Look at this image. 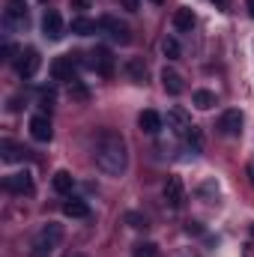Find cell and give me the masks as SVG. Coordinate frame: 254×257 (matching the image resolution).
<instances>
[{
  "label": "cell",
  "mask_w": 254,
  "mask_h": 257,
  "mask_svg": "<svg viewBox=\"0 0 254 257\" xmlns=\"http://www.w3.org/2000/svg\"><path fill=\"white\" fill-rule=\"evenodd\" d=\"M93 162L102 174L108 177H123L129 168V147H126V138L120 132H99L96 138V147H93Z\"/></svg>",
  "instance_id": "obj_1"
},
{
  "label": "cell",
  "mask_w": 254,
  "mask_h": 257,
  "mask_svg": "<svg viewBox=\"0 0 254 257\" xmlns=\"http://www.w3.org/2000/svg\"><path fill=\"white\" fill-rule=\"evenodd\" d=\"M60 239H63V227H60V224H45V227L36 233L33 245H30V257H51L57 251Z\"/></svg>",
  "instance_id": "obj_2"
},
{
  "label": "cell",
  "mask_w": 254,
  "mask_h": 257,
  "mask_svg": "<svg viewBox=\"0 0 254 257\" xmlns=\"http://www.w3.org/2000/svg\"><path fill=\"white\" fill-rule=\"evenodd\" d=\"M3 24L9 30H24V24H27V3L24 0H9L6 9H3Z\"/></svg>",
  "instance_id": "obj_3"
},
{
  "label": "cell",
  "mask_w": 254,
  "mask_h": 257,
  "mask_svg": "<svg viewBox=\"0 0 254 257\" xmlns=\"http://www.w3.org/2000/svg\"><path fill=\"white\" fill-rule=\"evenodd\" d=\"M39 66H42V60H39V51H36V48H27V51H21V54L15 57V72H18L21 78H33V75L39 72Z\"/></svg>",
  "instance_id": "obj_4"
},
{
  "label": "cell",
  "mask_w": 254,
  "mask_h": 257,
  "mask_svg": "<svg viewBox=\"0 0 254 257\" xmlns=\"http://www.w3.org/2000/svg\"><path fill=\"white\" fill-rule=\"evenodd\" d=\"M99 27H102V30H108V36H111L114 42H120V45H129V42H132L129 24H123V21H120V18H114V15H105V18L99 21Z\"/></svg>",
  "instance_id": "obj_5"
},
{
  "label": "cell",
  "mask_w": 254,
  "mask_h": 257,
  "mask_svg": "<svg viewBox=\"0 0 254 257\" xmlns=\"http://www.w3.org/2000/svg\"><path fill=\"white\" fill-rule=\"evenodd\" d=\"M87 66H90L96 75H102V78H111V75H114V57H111V51L102 48V45L90 54V63Z\"/></svg>",
  "instance_id": "obj_6"
},
{
  "label": "cell",
  "mask_w": 254,
  "mask_h": 257,
  "mask_svg": "<svg viewBox=\"0 0 254 257\" xmlns=\"http://www.w3.org/2000/svg\"><path fill=\"white\" fill-rule=\"evenodd\" d=\"M162 197H165V203L171 206V209H177V206H183V197H186V189H183V180L174 174V177H168V183H165V189H162Z\"/></svg>",
  "instance_id": "obj_7"
},
{
  "label": "cell",
  "mask_w": 254,
  "mask_h": 257,
  "mask_svg": "<svg viewBox=\"0 0 254 257\" xmlns=\"http://www.w3.org/2000/svg\"><path fill=\"white\" fill-rule=\"evenodd\" d=\"M6 192H15V194H33V177L30 171H18V174H9L3 180Z\"/></svg>",
  "instance_id": "obj_8"
},
{
  "label": "cell",
  "mask_w": 254,
  "mask_h": 257,
  "mask_svg": "<svg viewBox=\"0 0 254 257\" xmlns=\"http://www.w3.org/2000/svg\"><path fill=\"white\" fill-rule=\"evenodd\" d=\"M218 132H221L224 138H236V135L242 132V114H239L236 108L224 111V114L218 117Z\"/></svg>",
  "instance_id": "obj_9"
},
{
  "label": "cell",
  "mask_w": 254,
  "mask_h": 257,
  "mask_svg": "<svg viewBox=\"0 0 254 257\" xmlns=\"http://www.w3.org/2000/svg\"><path fill=\"white\" fill-rule=\"evenodd\" d=\"M78 54H66V57H57L54 63H51V78L54 81H75L72 75H75V60Z\"/></svg>",
  "instance_id": "obj_10"
},
{
  "label": "cell",
  "mask_w": 254,
  "mask_h": 257,
  "mask_svg": "<svg viewBox=\"0 0 254 257\" xmlns=\"http://www.w3.org/2000/svg\"><path fill=\"white\" fill-rule=\"evenodd\" d=\"M168 128H171L174 135L186 138V135L191 132V117L183 111V108H171V111H168Z\"/></svg>",
  "instance_id": "obj_11"
},
{
  "label": "cell",
  "mask_w": 254,
  "mask_h": 257,
  "mask_svg": "<svg viewBox=\"0 0 254 257\" xmlns=\"http://www.w3.org/2000/svg\"><path fill=\"white\" fill-rule=\"evenodd\" d=\"M63 18H60V12H45V18H42V33H45V39H51V42H57V39H63Z\"/></svg>",
  "instance_id": "obj_12"
},
{
  "label": "cell",
  "mask_w": 254,
  "mask_h": 257,
  "mask_svg": "<svg viewBox=\"0 0 254 257\" xmlns=\"http://www.w3.org/2000/svg\"><path fill=\"white\" fill-rule=\"evenodd\" d=\"M30 135L39 141V144H48L51 138H54V128H51V120L45 117V114H39V117H33L30 120Z\"/></svg>",
  "instance_id": "obj_13"
},
{
  "label": "cell",
  "mask_w": 254,
  "mask_h": 257,
  "mask_svg": "<svg viewBox=\"0 0 254 257\" xmlns=\"http://www.w3.org/2000/svg\"><path fill=\"white\" fill-rule=\"evenodd\" d=\"M162 87L171 93V96H180L183 90H186V84H183V75L180 72H174V69H162Z\"/></svg>",
  "instance_id": "obj_14"
},
{
  "label": "cell",
  "mask_w": 254,
  "mask_h": 257,
  "mask_svg": "<svg viewBox=\"0 0 254 257\" xmlns=\"http://www.w3.org/2000/svg\"><path fill=\"white\" fill-rule=\"evenodd\" d=\"M27 156V150L21 147V144H15V141H0V159L3 162H18V159H24Z\"/></svg>",
  "instance_id": "obj_15"
},
{
  "label": "cell",
  "mask_w": 254,
  "mask_h": 257,
  "mask_svg": "<svg viewBox=\"0 0 254 257\" xmlns=\"http://www.w3.org/2000/svg\"><path fill=\"white\" fill-rule=\"evenodd\" d=\"M138 126H141V132H147V135H156V132L162 128V117H159L156 111H144V114L138 117Z\"/></svg>",
  "instance_id": "obj_16"
},
{
  "label": "cell",
  "mask_w": 254,
  "mask_h": 257,
  "mask_svg": "<svg viewBox=\"0 0 254 257\" xmlns=\"http://www.w3.org/2000/svg\"><path fill=\"white\" fill-rule=\"evenodd\" d=\"M63 212L69 215V218H87V215H90V206H87V200L72 197V200H66L63 203Z\"/></svg>",
  "instance_id": "obj_17"
},
{
  "label": "cell",
  "mask_w": 254,
  "mask_h": 257,
  "mask_svg": "<svg viewBox=\"0 0 254 257\" xmlns=\"http://www.w3.org/2000/svg\"><path fill=\"white\" fill-rule=\"evenodd\" d=\"M174 27L183 30V33H191V27H194V12H191V9H177V12H174Z\"/></svg>",
  "instance_id": "obj_18"
},
{
  "label": "cell",
  "mask_w": 254,
  "mask_h": 257,
  "mask_svg": "<svg viewBox=\"0 0 254 257\" xmlns=\"http://www.w3.org/2000/svg\"><path fill=\"white\" fill-rule=\"evenodd\" d=\"M51 183H54V192H60V194H69L72 189H75V180H72L69 171H57Z\"/></svg>",
  "instance_id": "obj_19"
},
{
  "label": "cell",
  "mask_w": 254,
  "mask_h": 257,
  "mask_svg": "<svg viewBox=\"0 0 254 257\" xmlns=\"http://www.w3.org/2000/svg\"><path fill=\"white\" fill-rule=\"evenodd\" d=\"M96 21H90V18H72V33H78V36H93L96 33Z\"/></svg>",
  "instance_id": "obj_20"
},
{
  "label": "cell",
  "mask_w": 254,
  "mask_h": 257,
  "mask_svg": "<svg viewBox=\"0 0 254 257\" xmlns=\"http://www.w3.org/2000/svg\"><path fill=\"white\" fill-rule=\"evenodd\" d=\"M129 75H132V78H135V81H141V84H144V81H147V63H144V60H141V57H135V60H129Z\"/></svg>",
  "instance_id": "obj_21"
},
{
  "label": "cell",
  "mask_w": 254,
  "mask_h": 257,
  "mask_svg": "<svg viewBox=\"0 0 254 257\" xmlns=\"http://www.w3.org/2000/svg\"><path fill=\"white\" fill-rule=\"evenodd\" d=\"M194 105H197L200 111H209V108L215 105V93H209V90H197V93H194Z\"/></svg>",
  "instance_id": "obj_22"
},
{
  "label": "cell",
  "mask_w": 254,
  "mask_h": 257,
  "mask_svg": "<svg viewBox=\"0 0 254 257\" xmlns=\"http://www.w3.org/2000/svg\"><path fill=\"white\" fill-rule=\"evenodd\" d=\"M186 144H189L191 153H200V150H203V135H200V128L197 126H191V132L186 135Z\"/></svg>",
  "instance_id": "obj_23"
},
{
  "label": "cell",
  "mask_w": 254,
  "mask_h": 257,
  "mask_svg": "<svg viewBox=\"0 0 254 257\" xmlns=\"http://www.w3.org/2000/svg\"><path fill=\"white\" fill-rule=\"evenodd\" d=\"M162 51H165V57H168V60H177V57H180V42H177L174 36H165Z\"/></svg>",
  "instance_id": "obj_24"
},
{
  "label": "cell",
  "mask_w": 254,
  "mask_h": 257,
  "mask_svg": "<svg viewBox=\"0 0 254 257\" xmlns=\"http://www.w3.org/2000/svg\"><path fill=\"white\" fill-rule=\"evenodd\" d=\"M126 224L135 227V230H147V227H150L147 215H141V212H126Z\"/></svg>",
  "instance_id": "obj_25"
},
{
  "label": "cell",
  "mask_w": 254,
  "mask_h": 257,
  "mask_svg": "<svg viewBox=\"0 0 254 257\" xmlns=\"http://www.w3.org/2000/svg\"><path fill=\"white\" fill-rule=\"evenodd\" d=\"M135 257H156V245H153V242H141V245H135Z\"/></svg>",
  "instance_id": "obj_26"
},
{
  "label": "cell",
  "mask_w": 254,
  "mask_h": 257,
  "mask_svg": "<svg viewBox=\"0 0 254 257\" xmlns=\"http://www.w3.org/2000/svg\"><path fill=\"white\" fill-rule=\"evenodd\" d=\"M200 194H203V197H206V194H218V186H215V183H203V186H200Z\"/></svg>",
  "instance_id": "obj_27"
},
{
  "label": "cell",
  "mask_w": 254,
  "mask_h": 257,
  "mask_svg": "<svg viewBox=\"0 0 254 257\" xmlns=\"http://www.w3.org/2000/svg\"><path fill=\"white\" fill-rule=\"evenodd\" d=\"M72 96H75V99H87V90L78 87V84H72Z\"/></svg>",
  "instance_id": "obj_28"
},
{
  "label": "cell",
  "mask_w": 254,
  "mask_h": 257,
  "mask_svg": "<svg viewBox=\"0 0 254 257\" xmlns=\"http://www.w3.org/2000/svg\"><path fill=\"white\" fill-rule=\"evenodd\" d=\"M12 51H15V48H12L9 42H3V60H12Z\"/></svg>",
  "instance_id": "obj_29"
},
{
  "label": "cell",
  "mask_w": 254,
  "mask_h": 257,
  "mask_svg": "<svg viewBox=\"0 0 254 257\" xmlns=\"http://www.w3.org/2000/svg\"><path fill=\"white\" fill-rule=\"evenodd\" d=\"M120 3H123V6H126L129 12H135V9H138V0H120Z\"/></svg>",
  "instance_id": "obj_30"
},
{
  "label": "cell",
  "mask_w": 254,
  "mask_h": 257,
  "mask_svg": "<svg viewBox=\"0 0 254 257\" xmlns=\"http://www.w3.org/2000/svg\"><path fill=\"white\" fill-rule=\"evenodd\" d=\"M186 230H189V233H200V224H197V221H189Z\"/></svg>",
  "instance_id": "obj_31"
},
{
  "label": "cell",
  "mask_w": 254,
  "mask_h": 257,
  "mask_svg": "<svg viewBox=\"0 0 254 257\" xmlns=\"http://www.w3.org/2000/svg\"><path fill=\"white\" fill-rule=\"evenodd\" d=\"M212 3H215L218 9H230V0H212Z\"/></svg>",
  "instance_id": "obj_32"
},
{
  "label": "cell",
  "mask_w": 254,
  "mask_h": 257,
  "mask_svg": "<svg viewBox=\"0 0 254 257\" xmlns=\"http://www.w3.org/2000/svg\"><path fill=\"white\" fill-rule=\"evenodd\" d=\"M72 3H75L78 9H87V0H72Z\"/></svg>",
  "instance_id": "obj_33"
},
{
  "label": "cell",
  "mask_w": 254,
  "mask_h": 257,
  "mask_svg": "<svg viewBox=\"0 0 254 257\" xmlns=\"http://www.w3.org/2000/svg\"><path fill=\"white\" fill-rule=\"evenodd\" d=\"M248 180H251V186H254V162L248 165Z\"/></svg>",
  "instance_id": "obj_34"
},
{
  "label": "cell",
  "mask_w": 254,
  "mask_h": 257,
  "mask_svg": "<svg viewBox=\"0 0 254 257\" xmlns=\"http://www.w3.org/2000/svg\"><path fill=\"white\" fill-rule=\"evenodd\" d=\"M248 12H251V18H254V0H248Z\"/></svg>",
  "instance_id": "obj_35"
},
{
  "label": "cell",
  "mask_w": 254,
  "mask_h": 257,
  "mask_svg": "<svg viewBox=\"0 0 254 257\" xmlns=\"http://www.w3.org/2000/svg\"><path fill=\"white\" fill-rule=\"evenodd\" d=\"M150 3H165V0H150Z\"/></svg>",
  "instance_id": "obj_36"
},
{
  "label": "cell",
  "mask_w": 254,
  "mask_h": 257,
  "mask_svg": "<svg viewBox=\"0 0 254 257\" xmlns=\"http://www.w3.org/2000/svg\"><path fill=\"white\" fill-rule=\"evenodd\" d=\"M78 257H87V254H78Z\"/></svg>",
  "instance_id": "obj_37"
},
{
  "label": "cell",
  "mask_w": 254,
  "mask_h": 257,
  "mask_svg": "<svg viewBox=\"0 0 254 257\" xmlns=\"http://www.w3.org/2000/svg\"><path fill=\"white\" fill-rule=\"evenodd\" d=\"M251 233H254V227H251Z\"/></svg>",
  "instance_id": "obj_38"
}]
</instances>
